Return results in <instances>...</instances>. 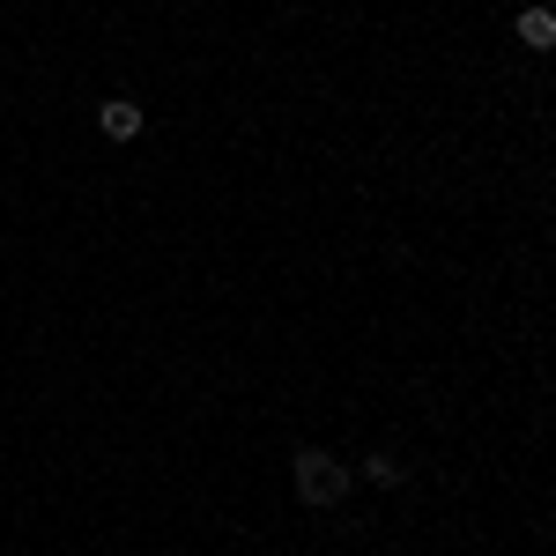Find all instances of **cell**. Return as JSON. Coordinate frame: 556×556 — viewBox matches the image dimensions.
Returning a JSON list of instances; mask_svg holds the SVG:
<instances>
[{
    "label": "cell",
    "instance_id": "obj_1",
    "mask_svg": "<svg viewBox=\"0 0 556 556\" xmlns=\"http://www.w3.org/2000/svg\"><path fill=\"white\" fill-rule=\"evenodd\" d=\"M290 475H298V497H304V505H319V513H334V505L349 497V482H356V475H349V460H334L327 445H298Z\"/></svg>",
    "mask_w": 556,
    "mask_h": 556
},
{
    "label": "cell",
    "instance_id": "obj_4",
    "mask_svg": "<svg viewBox=\"0 0 556 556\" xmlns=\"http://www.w3.org/2000/svg\"><path fill=\"white\" fill-rule=\"evenodd\" d=\"M364 475H371V482H379V490H393V482H401V453H364Z\"/></svg>",
    "mask_w": 556,
    "mask_h": 556
},
{
    "label": "cell",
    "instance_id": "obj_2",
    "mask_svg": "<svg viewBox=\"0 0 556 556\" xmlns=\"http://www.w3.org/2000/svg\"><path fill=\"white\" fill-rule=\"evenodd\" d=\"M97 134H104V141H134V134H141V104H134V97H104V104H97Z\"/></svg>",
    "mask_w": 556,
    "mask_h": 556
},
{
    "label": "cell",
    "instance_id": "obj_3",
    "mask_svg": "<svg viewBox=\"0 0 556 556\" xmlns=\"http://www.w3.org/2000/svg\"><path fill=\"white\" fill-rule=\"evenodd\" d=\"M513 38L534 45V52H549V45H556V15L542 8V0H527V8H519V23H513Z\"/></svg>",
    "mask_w": 556,
    "mask_h": 556
}]
</instances>
